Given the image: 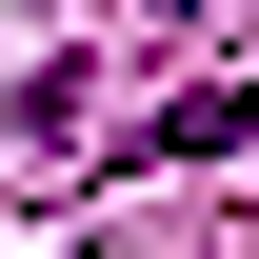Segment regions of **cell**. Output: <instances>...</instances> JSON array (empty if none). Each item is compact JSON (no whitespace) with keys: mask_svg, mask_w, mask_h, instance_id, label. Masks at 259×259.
Here are the masks:
<instances>
[{"mask_svg":"<svg viewBox=\"0 0 259 259\" xmlns=\"http://www.w3.org/2000/svg\"><path fill=\"white\" fill-rule=\"evenodd\" d=\"M239 140H259V100H239V80H199V100H160V120L120 140V160H239Z\"/></svg>","mask_w":259,"mask_h":259,"instance_id":"cell-1","label":"cell"},{"mask_svg":"<svg viewBox=\"0 0 259 259\" xmlns=\"http://www.w3.org/2000/svg\"><path fill=\"white\" fill-rule=\"evenodd\" d=\"M160 20H199V0H160Z\"/></svg>","mask_w":259,"mask_h":259,"instance_id":"cell-2","label":"cell"}]
</instances>
